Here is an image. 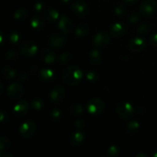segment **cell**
I'll use <instances>...</instances> for the list:
<instances>
[{"instance_id":"obj_33","label":"cell","mask_w":157,"mask_h":157,"mask_svg":"<svg viewBox=\"0 0 157 157\" xmlns=\"http://www.w3.org/2000/svg\"><path fill=\"white\" fill-rule=\"evenodd\" d=\"M71 59V55L69 52H64L62 55L60 56L59 58V61L61 63V64H67L69 61Z\"/></svg>"},{"instance_id":"obj_5","label":"cell","mask_w":157,"mask_h":157,"mask_svg":"<svg viewBox=\"0 0 157 157\" xmlns=\"http://www.w3.org/2000/svg\"><path fill=\"white\" fill-rule=\"evenodd\" d=\"M38 47L34 42L31 41H23L20 45V52L25 57H32L36 55Z\"/></svg>"},{"instance_id":"obj_14","label":"cell","mask_w":157,"mask_h":157,"mask_svg":"<svg viewBox=\"0 0 157 157\" xmlns=\"http://www.w3.org/2000/svg\"><path fill=\"white\" fill-rule=\"evenodd\" d=\"M58 28L64 34H69L73 30V24L71 21L65 15H62L58 21Z\"/></svg>"},{"instance_id":"obj_46","label":"cell","mask_w":157,"mask_h":157,"mask_svg":"<svg viewBox=\"0 0 157 157\" xmlns=\"http://www.w3.org/2000/svg\"><path fill=\"white\" fill-rule=\"evenodd\" d=\"M153 156L157 157V152H155L154 153H153Z\"/></svg>"},{"instance_id":"obj_11","label":"cell","mask_w":157,"mask_h":157,"mask_svg":"<svg viewBox=\"0 0 157 157\" xmlns=\"http://www.w3.org/2000/svg\"><path fill=\"white\" fill-rule=\"evenodd\" d=\"M29 104L26 101H20L13 108V113L17 117H22L29 110Z\"/></svg>"},{"instance_id":"obj_38","label":"cell","mask_w":157,"mask_h":157,"mask_svg":"<svg viewBox=\"0 0 157 157\" xmlns=\"http://www.w3.org/2000/svg\"><path fill=\"white\" fill-rule=\"evenodd\" d=\"M34 9L37 12H41L44 9V3L42 1H38L34 5Z\"/></svg>"},{"instance_id":"obj_34","label":"cell","mask_w":157,"mask_h":157,"mask_svg":"<svg viewBox=\"0 0 157 157\" xmlns=\"http://www.w3.org/2000/svg\"><path fill=\"white\" fill-rule=\"evenodd\" d=\"M20 39L19 34H18L17 32H12V33L10 34L9 35V41H11L13 44H16V43L18 42Z\"/></svg>"},{"instance_id":"obj_12","label":"cell","mask_w":157,"mask_h":157,"mask_svg":"<svg viewBox=\"0 0 157 157\" xmlns=\"http://www.w3.org/2000/svg\"><path fill=\"white\" fill-rule=\"evenodd\" d=\"M110 35L115 38H121L127 32V26L124 23H115L110 28Z\"/></svg>"},{"instance_id":"obj_3","label":"cell","mask_w":157,"mask_h":157,"mask_svg":"<svg viewBox=\"0 0 157 157\" xmlns=\"http://www.w3.org/2000/svg\"><path fill=\"white\" fill-rule=\"evenodd\" d=\"M104 104L100 98H92L87 104V110L89 113L92 115H99L103 112Z\"/></svg>"},{"instance_id":"obj_22","label":"cell","mask_w":157,"mask_h":157,"mask_svg":"<svg viewBox=\"0 0 157 157\" xmlns=\"http://www.w3.org/2000/svg\"><path fill=\"white\" fill-rule=\"evenodd\" d=\"M2 75L7 80H12L16 77V71L12 67H5L2 70Z\"/></svg>"},{"instance_id":"obj_37","label":"cell","mask_w":157,"mask_h":157,"mask_svg":"<svg viewBox=\"0 0 157 157\" xmlns=\"http://www.w3.org/2000/svg\"><path fill=\"white\" fill-rule=\"evenodd\" d=\"M128 20L131 24H136V23L140 21V15H137V14H131V15L129 16Z\"/></svg>"},{"instance_id":"obj_19","label":"cell","mask_w":157,"mask_h":157,"mask_svg":"<svg viewBox=\"0 0 157 157\" xmlns=\"http://www.w3.org/2000/svg\"><path fill=\"white\" fill-rule=\"evenodd\" d=\"M84 140V134L82 132H76L72 134L70 138V144L74 147L80 146L83 143Z\"/></svg>"},{"instance_id":"obj_10","label":"cell","mask_w":157,"mask_h":157,"mask_svg":"<svg viewBox=\"0 0 157 157\" xmlns=\"http://www.w3.org/2000/svg\"><path fill=\"white\" fill-rule=\"evenodd\" d=\"M71 9L75 15L80 17L87 16L89 13L88 6L82 1H75L72 4Z\"/></svg>"},{"instance_id":"obj_45","label":"cell","mask_w":157,"mask_h":157,"mask_svg":"<svg viewBox=\"0 0 157 157\" xmlns=\"http://www.w3.org/2000/svg\"><path fill=\"white\" fill-rule=\"evenodd\" d=\"M70 1L71 0H62L63 2H64V3H68V2H70Z\"/></svg>"},{"instance_id":"obj_21","label":"cell","mask_w":157,"mask_h":157,"mask_svg":"<svg viewBox=\"0 0 157 157\" xmlns=\"http://www.w3.org/2000/svg\"><path fill=\"white\" fill-rule=\"evenodd\" d=\"M44 15H45V18L49 22L54 23L55 21H57V20L59 18V12L55 9H47L45 11V13H44Z\"/></svg>"},{"instance_id":"obj_18","label":"cell","mask_w":157,"mask_h":157,"mask_svg":"<svg viewBox=\"0 0 157 157\" xmlns=\"http://www.w3.org/2000/svg\"><path fill=\"white\" fill-rule=\"evenodd\" d=\"M89 31V26L87 23L82 22L80 23L77 28L75 29V35L78 38H83L85 35H87V34L88 33Z\"/></svg>"},{"instance_id":"obj_8","label":"cell","mask_w":157,"mask_h":157,"mask_svg":"<svg viewBox=\"0 0 157 157\" xmlns=\"http://www.w3.org/2000/svg\"><path fill=\"white\" fill-rule=\"evenodd\" d=\"M157 9V3L155 0H144L140 6L141 13L145 16H150Z\"/></svg>"},{"instance_id":"obj_9","label":"cell","mask_w":157,"mask_h":157,"mask_svg":"<svg viewBox=\"0 0 157 157\" xmlns=\"http://www.w3.org/2000/svg\"><path fill=\"white\" fill-rule=\"evenodd\" d=\"M110 35L104 32H101L96 34L93 38L94 44L99 48H104L107 47V44L110 43Z\"/></svg>"},{"instance_id":"obj_47","label":"cell","mask_w":157,"mask_h":157,"mask_svg":"<svg viewBox=\"0 0 157 157\" xmlns=\"http://www.w3.org/2000/svg\"><path fill=\"white\" fill-rule=\"evenodd\" d=\"M0 85H1V94H2V84L0 83Z\"/></svg>"},{"instance_id":"obj_44","label":"cell","mask_w":157,"mask_h":157,"mask_svg":"<svg viewBox=\"0 0 157 157\" xmlns=\"http://www.w3.org/2000/svg\"><path fill=\"white\" fill-rule=\"evenodd\" d=\"M136 157H147V155H145V154H137V155H136Z\"/></svg>"},{"instance_id":"obj_17","label":"cell","mask_w":157,"mask_h":157,"mask_svg":"<svg viewBox=\"0 0 157 157\" xmlns=\"http://www.w3.org/2000/svg\"><path fill=\"white\" fill-rule=\"evenodd\" d=\"M31 26L37 31H41L44 27V20L41 15H35L31 20Z\"/></svg>"},{"instance_id":"obj_6","label":"cell","mask_w":157,"mask_h":157,"mask_svg":"<svg viewBox=\"0 0 157 157\" xmlns=\"http://www.w3.org/2000/svg\"><path fill=\"white\" fill-rule=\"evenodd\" d=\"M7 94L9 98L12 99H20L21 98H22L23 94H24V88L21 84L15 82L8 87Z\"/></svg>"},{"instance_id":"obj_27","label":"cell","mask_w":157,"mask_h":157,"mask_svg":"<svg viewBox=\"0 0 157 157\" xmlns=\"http://www.w3.org/2000/svg\"><path fill=\"white\" fill-rule=\"evenodd\" d=\"M10 146L11 142L9 138L4 136L0 137V150H1V152H4L5 150L9 149Z\"/></svg>"},{"instance_id":"obj_16","label":"cell","mask_w":157,"mask_h":157,"mask_svg":"<svg viewBox=\"0 0 157 157\" xmlns=\"http://www.w3.org/2000/svg\"><path fill=\"white\" fill-rule=\"evenodd\" d=\"M41 58L47 64H52L55 61L56 55L50 49L44 48L41 52Z\"/></svg>"},{"instance_id":"obj_30","label":"cell","mask_w":157,"mask_h":157,"mask_svg":"<svg viewBox=\"0 0 157 157\" xmlns=\"http://www.w3.org/2000/svg\"><path fill=\"white\" fill-rule=\"evenodd\" d=\"M86 78L89 81L95 82L98 80V74L94 71H88L86 74Z\"/></svg>"},{"instance_id":"obj_32","label":"cell","mask_w":157,"mask_h":157,"mask_svg":"<svg viewBox=\"0 0 157 157\" xmlns=\"http://www.w3.org/2000/svg\"><path fill=\"white\" fill-rule=\"evenodd\" d=\"M119 149H118L117 147L116 146H111L108 148L107 150V153L109 156L110 157H115V156H117L119 155Z\"/></svg>"},{"instance_id":"obj_29","label":"cell","mask_w":157,"mask_h":157,"mask_svg":"<svg viewBox=\"0 0 157 157\" xmlns=\"http://www.w3.org/2000/svg\"><path fill=\"white\" fill-rule=\"evenodd\" d=\"M51 118L52 119V121H55V122H58L61 120V113L58 109H53V110L51 111L50 113Z\"/></svg>"},{"instance_id":"obj_13","label":"cell","mask_w":157,"mask_h":157,"mask_svg":"<svg viewBox=\"0 0 157 157\" xmlns=\"http://www.w3.org/2000/svg\"><path fill=\"white\" fill-rule=\"evenodd\" d=\"M66 96V92L62 87H55L50 93V98L53 102L61 103L64 100Z\"/></svg>"},{"instance_id":"obj_36","label":"cell","mask_w":157,"mask_h":157,"mask_svg":"<svg viewBox=\"0 0 157 157\" xmlns=\"http://www.w3.org/2000/svg\"><path fill=\"white\" fill-rule=\"evenodd\" d=\"M126 13V8L123 5H119L115 9V14L119 16H122Z\"/></svg>"},{"instance_id":"obj_35","label":"cell","mask_w":157,"mask_h":157,"mask_svg":"<svg viewBox=\"0 0 157 157\" xmlns=\"http://www.w3.org/2000/svg\"><path fill=\"white\" fill-rule=\"evenodd\" d=\"M6 57L9 60H15L18 57V53L15 50H11L7 52L6 55Z\"/></svg>"},{"instance_id":"obj_43","label":"cell","mask_w":157,"mask_h":157,"mask_svg":"<svg viewBox=\"0 0 157 157\" xmlns=\"http://www.w3.org/2000/svg\"><path fill=\"white\" fill-rule=\"evenodd\" d=\"M6 113H4V112H1V121L2 122H4L5 121H6V120H5V117H6Z\"/></svg>"},{"instance_id":"obj_25","label":"cell","mask_w":157,"mask_h":157,"mask_svg":"<svg viewBox=\"0 0 157 157\" xmlns=\"http://www.w3.org/2000/svg\"><path fill=\"white\" fill-rule=\"evenodd\" d=\"M70 113L73 115H79L81 114L84 111V107L79 104H73L71 105L70 108Z\"/></svg>"},{"instance_id":"obj_7","label":"cell","mask_w":157,"mask_h":157,"mask_svg":"<svg viewBox=\"0 0 157 157\" xmlns=\"http://www.w3.org/2000/svg\"><path fill=\"white\" fill-rule=\"evenodd\" d=\"M147 41L142 37H136L132 38L129 43V48L133 53H138L145 49Z\"/></svg>"},{"instance_id":"obj_1","label":"cell","mask_w":157,"mask_h":157,"mask_svg":"<svg viewBox=\"0 0 157 157\" xmlns=\"http://www.w3.org/2000/svg\"><path fill=\"white\" fill-rule=\"evenodd\" d=\"M63 81L67 85H76L81 81L83 72L77 66H69L63 72Z\"/></svg>"},{"instance_id":"obj_31","label":"cell","mask_w":157,"mask_h":157,"mask_svg":"<svg viewBox=\"0 0 157 157\" xmlns=\"http://www.w3.org/2000/svg\"><path fill=\"white\" fill-rule=\"evenodd\" d=\"M149 32V25L147 23L144 22L138 27L137 29V33L140 35H144Z\"/></svg>"},{"instance_id":"obj_24","label":"cell","mask_w":157,"mask_h":157,"mask_svg":"<svg viewBox=\"0 0 157 157\" xmlns=\"http://www.w3.org/2000/svg\"><path fill=\"white\" fill-rule=\"evenodd\" d=\"M140 123L136 121H130L127 126V131L130 134H135L140 128Z\"/></svg>"},{"instance_id":"obj_23","label":"cell","mask_w":157,"mask_h":157,"mask_svg":"<svg viewBox=\"0 0 157 157\" xmlns=\"http://www.w3.org/2000/svg\"><path fill=\"white\" fill-rule=\"evenodd\" d=\"M89 58H90V61H91L93 64H99L100 62L102 60V56H101V53L97 49H94L90 52V55H89Z\"/></svg>"},{"instance_id":"obj_26","label":"cell","mask_w":157,"mask_h":157,"mask_svg":"<svg viewBox=\"0 0 157 157\" xmlns=\"http://www.w3.org/2000/svg\"><path fill=\"white\" fill-rule=\"evenodd\" d=\"M28 12L26 9H23V8H19L17 10H15V13H14V18L16 20H23L27 17Z\"/></svg>"},{"instance_id":"obj_39","label":"cell","mask_w":157,"mask_h":157,"mask_svg":"<svg viewBox=\"0 0 157 157\" xmlns=\"http://www.w3.org/2000/svg\"><path fill=\"white\" fill-rule=\"evenodd\" d=\"M150 44L153 47L157 48V33L153 34L150 38Z\"/></svg>"},{"instance_id":"obj_2","label":"cell","mask_w":157,"mask_h":157,"mask_svg":"<svg viewBox=\"0 0 157 157\" xmlns=\"http://www.w3.org/2000/svg\"><path fill=\"white\" fill-rule=\"evenodd\" d=\"M117 111L120 117L127 120L133 117L134 113V107L130 103L127 102V101H121L118 104Z\"/></svg>"},{"instance_id":"obj_41","label":"cell","mask_w":157,"mask_h":157,"mask_svg":"<svg viewBox=\"0 0 157 157\" xmlns=\"http://www.w3.org/2000/svg\"><path fill=\"white\" fill-rule=\"evenodd\" d=\"M0 156L2 157H13V155L12 154H10V153H3V152H1V153H0Z\"/></svg>"},{"instance_id":"obj_20","label":"cell","mask_w":157,"mask_h":157,"mask_svg":"<svg viewBox=\"0 0 157 157\" xmlns=\"http://www.w3.org/2000/svg\"><path fill=\"white\" fill-rule=\"evenodd\" d=\"M40 78L44 81H51L55 78V73L50 68H44L40 71Z\"/></svg>"},{"instance_id":"obj_42","label":"cell","mask_w":157,"mask_h":157,"mask_svg":"<svg viewBox=\"0 0 157 157\" xmlns=\"http://www.w3.org/2000/svg\"><path fill=\"white\" fill-rule=\"evenodd\" d=\"M125 3H127V4H133V3L136 2L138 0H123Z\"/></svg>"},{"instance_id":"obj_15","label":"cell","mask_w":157,"mask_h":157,"mask_svg":"<svg viewBox=\"0 0 157 157\" xmlns=\"http://www.w3.org/2000/svg\"><path fill=\"white\" fill-rule=\"evenodd\" d=\"M65 42V36L61 34H55V35H52L49 38V44L55 48L62 47Z\"/></svg>"},{"instance_id":"obj_28","label":"cell","mask_w":157,"mask_h":157,"mask_svg":"<svg viewBox=\"0 0 157 157\" xmlns=\"http://www.w3.org/2000/svg\"><path fill=\"white\" fill-rule=\"evenodd\" d=\"M31 107L34 109V110H39L44 107V101L42 100L39 99V98H35L33 101L31 102Z\"/></svg>"},{"instance_id":"obj_4","label":"cell","mask_w":157,"mask_h":157,"mask_svg":"<svg viewBox=\"0 0 157 157\" xmlns=\"http://www.w3.org/2000/svg\"><path fill=\"white\" fill-rule=\"evenodd\" d=\"M36 126L33 121H27L21 124L18 129L19 134L25 138H30L35 135Z\"/></svg>"},{"instance_id":"obj_40","label":"cell","mask_w":157,"mask_h":157,"mask_svg":"<svg viewBox=\"0 0 157 157\" xmlns=\"http://www.w3.org/2000/svg\"><path fill=\"white\" fill-rule=\"evenodd\" d=\"M75 127H76L77 128L81 129V128H83V127H84V122L82 119H78L75 121Z\"/></svg>"}]
</instances>
